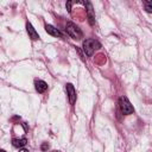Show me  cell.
<instances>
[{"mask_svg": "<svg viewBox=\"0 0 152 152\" xmlns=\"http://www.w3.org/2000/svg\"><path fill=\"white\" fill-rule=\"evenodd\" d=\"M65 28H66V32H68V34H69V36H70L72 39H76V40H78V39H81V38H82V36H83V33H82L81 28H80L77 25H75L74 23H71V21L66 23V26H65Z\"/></svg>", "mask_w": 152, "mask_h": 152, "instance_id": "cell-2", "label": "cell"}, {"mask_svg": "<svg viewBox=\"0 0 152 152\" xmlns=\"http://www.w3.org/2000/svg\"><path fill=\"white\" fill-rule=\"evenodd\" d=\"M0 152H6V151H4V150H0Z\"/></svg>", "mask_w": 152, "mask_h": 152, "instance_id": "cell-14", "label": "cell"}, {"mask_svg": "<svg viewBox=\"0 0 152 152\" xmlns=\"http://www.w3.org/2000/svg\"><path fill=\"white\" fill-rule=\"evenodd\" d=\"M34 86H36V90H37L38 93H44V91L48 89L46 82H44V81H42V80H37V81L34 82Z\"/></svg>", "mask_w": 152, "mask_h": 152, "instance_id": "cell-8", "label": "cell"}, {"mask_svg": "<svg viewBox=\"0 0 152 152\" xmlns=\"http://www.w3.org/2000/svg\"><path fill=\"white\" fill-rule=\"evenodd\" d=\"M48 148H49V144H48V142H44V144L42 145V150H43V151H46Z\"/></svg>", "mask_w": 152, "mask_h": 152, "instance_id": "cell-12", "label": "cell"}, {"mask_svg": "<svg viewBox=\"0 0 152 152\" xmlns=\"http://www.w3.org/2000/svg\"><path fill=\"white\" fill-rule=\"evenodd\" d=\"M66 93H68V97H69V102L71 104H74L76 102V90L74 88V86L71 83L66 84Z\"/></svg>", "mask_w": 152, "mask_h": 152, "instance_id": "cell-5", "label": "cell"}, {"mask_svg": "<svg viewBox=\"0 0 152 152\" xmlns=\"http://www.w3.org/2000/svg\"><path fill=\"white\" fill-rule=\"evenodd\" d=\"M45 31H46L49 34L53 36V37H61V36H62V33L59 32V30L56 28V27L52 26V25H45Z\"/></svg>", "mask_w": 152, "mask_h": 152, "instance_id": "cell-7", "label": "cell"}, {"mask_svg": "<svg viewBox=\"0 0 152 152\" xmlns=\"http://www.w3.org/2000/svg\"><path fill=\"white\" fill-rule=\"evenodd\" d=\"M100 48H101V44L97 40L93 39V38L86 39L83 42V50H84V52H86L87 56H91L94 53V51L97 50V49H100Z\"/></svg>", "mask_w": 152, "mask_h": 152, "instance_id": "cell-1", "label": "cell"}, {"mask_svg": "<svg viewBox=\"0 0 152 152\" xmlns=\"http://www.w3.org/2000/svg\"><path fill=\"white\" fill-rule=\"evenodd\" d=\"M26 31H27V33H28V37H30L32 40L39 39V36H38V33H37V31L33 28V26H32L30 23L26 24Z\"/></svg>", "mask_w": 152, "mask_h": 152, "instance_id": "cell-6", "label": "cell"}, {"mask_svg": "<svg viewBox=\"0 0 152 152\" xmlns=\"http://www.w3.org/2000/svg\"><path fill=\"white\" fill-rule=\"evenodd\" d=\"M71 5H72L71 1H68L66 2V10H68V12H71Z\"/></svg>", "mask_w": 152, "mask_h": 152, "instance_id": "cell-11", "label": "cell"}, {"mask_svg": "<svg viewBox=\"0 0 152 152\" xmlns=\"http://www.w3.org/2000/svg\"><path fill=\"white\" fill-rule=\"evenodd\" d=\"M26 142H27L26 139H12V145L14 147H23L26 145Z\"/></svg>", "mask_w": 152, "mask_h": 152, "instance_id": "cell-9", "label": "cell"}, {"mask_svg": "<svg viewBox=\"0 0 152 152\" xmlns=\"http://www.w3.org/2000/svg\"><path fill=\"white\" fill-rule=\"evenodd\" d=\"M19 152H28V150H26V148H20Z\"/></svg>", "mask_w": 152, "mask_h": 152, "instance_id": "cell-13", "label": "cell"}, {"mask_svg": "<svg viewBox=\"0 0 152 152\" xmlns=\"http://www.w3.org/2000/svg\"><path fill=\"white\" fill-rule=\"evenodd\" d=\"M84 5H86V7H87L88 21H89L90 25H94V24H95V13H94V10H93V5H91V2H89V1H86Z\"/></svg>", "mask_w": 152, "mask_h": 152, "instance_id": "cell-4", "label": "cell"}, {"mask_svg": "<svg viewBox=\"0 0 152 152\" xmlns=\"http://www.w3.org/2000/svg\"><path fill=\"white\" fill-rule=\"evenodd\" d=\"M119 106H120V109L122 112V114L125 115H128V114H132L134 112V108L133 106L131 104V102L128 101V99L126 96H121L119 99Z\"/></svg>", "mask_w": 152, "mask_h": 152, "instance_id": "cell-3", "label": "cell"}, {"mask_svg": "<svg viewBox=\"0 0 152 152\" xmlns=\"http://www.w3.org/2000/svg\"><path fill=\"white\" fill-rule=\"evenodd\" d=\"M145 10L148 13L152 12V1H145Z\"/></svg>", "mask_w": 152, "mask_h": 152, "instance_id": "cell-10", "label": "cell"}]
</instances>
